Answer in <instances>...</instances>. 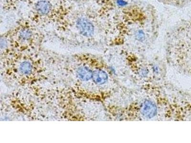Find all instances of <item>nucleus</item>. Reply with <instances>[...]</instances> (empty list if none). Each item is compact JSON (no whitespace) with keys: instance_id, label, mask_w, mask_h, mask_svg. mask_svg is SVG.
Here are the masks:
<instances>
[{"instance_id":"1","label":"nucleus","mask_w":191,"mask_h":143,"mask_svg":"<svg viewBox=\"0 0 191 143\" xmlns=\"http://www.w3.org/2000/svg\"><path fill=\"white\" fill-rule=\"evenodd\" d=\"M58 1L31 0V11L36 19L41 20L51 19L59 10Z\"/></svg>"},{"instance_id":"2","label":"nucleus","mask_w":191,"mask_h":143,"mask_svg":"<svg viewBox=\"0 0 191 143\" xmlns=\"http://www.w3.org/2000/svg\"><path fill=\"white\" fill-rule=\"evenodd\" d=\"M68 26L74 29L79 34L84 37H89L94 33L93 23L84 13L74 14L69 19Z\"/></svg>"},{"instance_id":"3","label":"nucleus","mask_w":191,"mask_h":143,"mask_svg":"<svg viewBox=\"0 0 191 143\" xmlns=\"http://www.w3.org/2000/svg\"><path fill=\"white\" fill-rule=\"evenodd\" d=\"M142 113L147 117L151 118L155 116L157 108L154 104L150 101L145 102L142 107Z\"/></svg>"},{"instance_id":"4","label":"nucleus","mask_w":191,"mask_h":143,"mask_svg":"<svg viewBox=\"0 0 191 143\" xmlns=\"http://www.w3.org/2000/svg\"><path fill=\"white\" fill-rule=\"evenodd\" d=\"M93 79L96 84L102 85L108 80V75L104 71L100 70L95 71L93 73Z\"/></svg>"},{"instance_id":"5","label":"nucleus","mask_w":191,"mask_h":143,"mask_svg":"<svg viewBox=\"0 0 191 143\" xmlns=\"http://www.w3.org/2000/svg\"><path fill=\"white\" fill-rule=\"evenodd\" d=\"M78 75L80 79L83 81H88L92 77L93 73L89 69L83 67L78 70Z\"/></svg>"},{"instance_id":"6","label":"nucleus","mask_w":191,"mask_h":143,"mask_svg":"<svg viewBox=\"0 0 191 143\" xmlns=\"http://www.w3.org/2000/svg\"><path fill=\"white\" fill-rule=\"evenodd\" d=\"M20 71L24 74H28L32 70V66L29 62H24L20 65Z\"/></svg>"},{"instance_id":"7","label":"nucleus","mask_w":191,"mask_h":143,"mask_svg":"<svg viewBox=\"0 0 191 143\" xmlns=\"http://www.w3.org/2000/svg\"><path fill=\"white\" fill-rule=\"evenodd\" d=\"M144 37H145V35L142 32L139 31L138 32L137 34V38H138L139 40H142Z\"/></svg>"},{"instance_id":"8","label":"nucleus","mask_w":191,"mask_h":143,"mask_svg":"<svg viewBox=\"0 0 191 143\" xmlns=\"http://www.w3.org/2000/svg\"><path fill=\"white\" fill-rule=\"evenodd\" d=\"M118 3L121 5H126V3L125 2L122 1V0H120L118 1Z\"/></svg>"}]
</instances>
